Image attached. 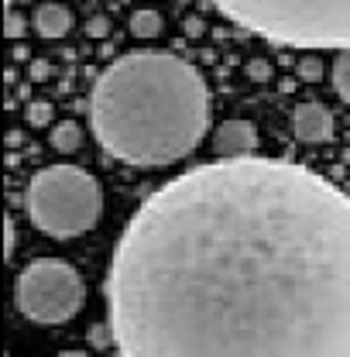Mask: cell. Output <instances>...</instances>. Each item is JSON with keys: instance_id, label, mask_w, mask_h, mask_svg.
Listing matches in <instances>:
<instances>
[{"instance_id": "cell-1", "label": "cell", "mask_w": 350, "mask_h": 357, "mask_svg": "<svg viewBox=\"0 0 350 357\" xmlns=\"http://www.w3.org/2000/svg\"><path fill=\"white\" fill-rule=\"evenodd\" d=\"M103 292L128 357H350V196L296 162L199 165L141 203Z\"/></svg>"}, {"instance_id": "cell-2", "label": "cell", "mask_w": 350, "mask_h": 357, "mask_svg": "<svg viewBox=\"0 0 350 357\" xmlns=\"http://www.w3.org/2000/svg\"><path fill=\"white\" fill-rule=\"evenodd\" d=\"M89 124L117 162L162 169L192 155L206 137L210 89L203 73L175 52H128L96 76Z\"/></svg>"}, {"instance_id": "cell-3", "label": "cell", "mask_w": 350, "mask_h": 357, "mask_svg": "<svg viewBox=\"0 0 350 357\" xmlns=\"http://www.w3.org/2000/svg\"><path fill=\"white\" fill-rule=\"evenodd\" d=\"M223 17L289 48H350V0H213Z\"/></svg>"}, {"instance_id": "cell-4", "label": "cell", "mask_w": 350, "mask_h": 357, "mask_svg": "<svg viewBox=\"0 0 350 357\" xmlns=\"http://www.w3.org/2000/svg\"><path fill=\"white\" fill-rule=\"evenodd\" d=\"M24 213L48 237H79L100 223L103 189L79 165H48L24 185Z\"/></svg>"}, {"instance_id": "cell-5", "label": "cell", "mask_w": 350, "mask_h": 357, "mask_svg": "<svg viewBox=\"0 0 350 357\" xmlns=\"http://www.w3.org/2000/svg\"><path fill=\"white\" fill-rule=\"evenodd\" d=\"M83 299H86L83 275L62 258H35L21 268L14 282V303L21 316L42 326L69 323L83 310Z\"/></svg>"}, {"instance_id": "cell-6", "label": "cell", "mask_w": 350, "mask_h": 357, "mask_svg": "<svg viewBox=\"0 0 350 357\" xmlns=\"http://www.w3.org/2000/svg\"><path fill=\"white\" fill-rule=\"evenodd\" d=\"M292 131H296V137H299L303 144H326V141H333V134H337V121H333V114H330L323 103L309 100V103H299V107H296V114H292Z\"/></svg>"}, {"instance_id": "cell-7", "label": "cell", "mask_w": 350, "mask_h": 357, "mask_svg": "<svg viewBox=\"0 0 350 357\" xmlns=\"http://www.w3.org/2000/svg\"><path fill=\"white\" fill-rule=\"evenodd\" d=\"M258 148V128L251 121H223L217 131H213V151L223 158H244V155H254Z\"/></svg>"}, {"instance_id": "cell-8", "label": "cell", "mask_w": 350, "mask_h": 357, "mask_svg": "<svg viewBox=\"0 0 350 357\" xmlns=\"http://www.w3.org/2000/svg\"><path fill=\"white\" fill-rule=\"evenodd\" d=\"M31 24H35V35H38V38H48V42L66 38V35L73 31V10H69L66 3H59V0H48V3H38V7H35Z\"/></svg>"}, {"instance_id": "cell-9", "label": "cell", "mask_w": 350, "mask_h": 357, "mask_svg": "<svg viewBox=\"0 0 350 357\" xmlns=\"http://www.w3.org/2000/svg\"><path fill=\"white\" fill-rule=\"evenodd\" d=\"M48 144H52L55 151H76V148H79V124H73V121L55 124V128H52V137H48Z\"/></svg>"}, {"instance_id": "cell-10", "label": "cell", "mask_w": 350, "mask_h": 357, "mask_svg": "<svg viewBox=\"0 0 350 357\" xmlns=\"http://www.w3.org/2000/svg\"><path fill=\"white\" fill-rule=\"evenodd\" d=\"M158 31H162V14H155V10H134L131 14L134 38H155Z\"/></svg>"}, {"instance_id": "cell-11", "label": "cell", "mask_w": 350, "mask_h": 357, "mask_svg": "<svg viewBox=\"0 0 350 357\" xmlns=\"http://www.w3.org/2000/svg\"><path fill=\"white\" fill-rule=\"evenodd\" d=\"M333 89L340 93L344 103H350V48H340V55L333 62Z\"/></svg>"}, {"instance_id": "cell-12", "label": "cell", "mask_w": 350, "mask_h": 357, "mask_svg": "<svg viewBox=\"0 0 350 357\" xmlns=\"http://www.w3.org/2000/svg\"><path fill=\"white\" fill-rule=\"evenodd\" d=\"M7 35H10V38H17V35H21V21H17V14H10V17H7Z\"/></svg>"}, {"instance_id": "cell-13", "label": "cell", "mask_w": 350, "mask_h": 357, "mask_svg": "<svg viewBox=\"0 0 350 357\" xmlns=\"http://www.w3.org/2000/svg\"><path fill=\"white\" fill-rule=\"evenodd\" d=\"M89 31H93V35H103V31H107V21H103V17H96V21L89 24Z\"/></svg>"}]
</instances>
